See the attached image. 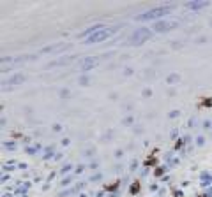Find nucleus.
<instances>
[{
	"label": "nucleus",
	"instance_id": "1",
	"mask_svg": "<svg viewBox=\"0 0 212 197\" xmlns=\"http://www.w3.org/2000/svg\"><path fill=\"white\" fill-rule=\"evenodd\" d=\"M170 11H172V7H156V9H150V11L143 12V14L138 16L136 19H140V21H145V19H156V18H161V16L168 14Z\"/></svg>",
	"mask_w": 212,
	"mask_h": 197
},
{
	"label": "nucleus",
	"instance_id": "2",
	"mask_svg": "<svg viewBox=\"0 0 212 197\" xmlns=\"http://www.w3.org/2000/svg\"><path fill=\"white\" fill-rule=\"evenodd\" d=\"M113 33V30H108V28H99V30H92V33L87 37V41L90 42V44H94V42H101V41H104V39H108L110 35Z\"/></svg>",
	"mask_w": 212,
	"mask_h": 197
},
{
	"label": "nucleus",
	"instance_id": "3",
	"mask_svg": "<svg viewBox=\"0 0 212 197\" xmlns=\"http://www.w3.org/2000/svg\"><path fill=\"white\" fill-rule=\"evenodd\" d=\"M149 37H150V32H149L147 28L136 30V32L131 35V44H134V46H140V44H143V42H145Z\"/></svg>",
	"mask_w": 212,
	"mask_h": 197
},
{
	"label": "nucleus",
	"instance_id": "4",
	"mask_svg": "<svg viewBox=\"0 0 212 197\" xmlns=\"http://www.w3.org/2000/svg\"><path fill=\"white\" fill-rule=\"evenodd\" d=\"M177 26V23L175 21H159V23H156V26H154V30H157V32H168L170 28H175Z\"/></svg>",
	"mask_w": 212,
	"mask_h": 197
},
{
	"label": "nucleus",
	"instance_id": "5",
	"mask_svg": "<svg viewBox=\"0 0 212 197\" xmlns=\"http://www.w3.org/2000/svg\"><path fill=\"white\" fill-rule=\"evenodd\" d=\"M97 63V60H85L83 63H81V69L83 70H87V69H90V67H94Z\"/></svg>",
	"mask_w": 212,
	"mask_h": 197
}]
</instances>
